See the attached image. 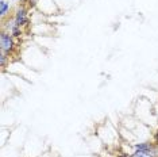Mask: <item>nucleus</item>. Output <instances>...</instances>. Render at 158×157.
<instances>
[{"instance_id": "obj_1", "label": "nucleus", "mask_w": 158, "mask_h": 157, "mask_svg": "<svg viewBox=\"0 0 158 157\" xmlns=\"http://www.w3.org/2000/svg\"><path fill=\"white\" fill-rule=\"evenodd\" d=\"M14 49H15V41H14V37L11 34L3 31L2 35H0V50L7 53L10 56Z\"/></svg>"}, {"instance_id": "obj_2", "label": "nucleus", "mask_w": 158, "mask_h": 157, "mask_svg": "<svg viewBox=\"0 0 158 157\" xmlns=\"http://www.w3.org/2000/svg\"><path fill=\"white\" fill-rule=\"evenodd\" d=\"M14 20H15V24L19 27L22 26H26V24H28V18H27V8L26 7H18L16 12H15V18H14Z\"/></svg>"}, {"instance_id": "obj_3", "label": "nucleus", "mask_w": 158, "mask_h": 157, "mask_svg": "<svg viewBox=\"0 0 158 157\" xmlns=\"http://www.w3.org/2000/svg\"><path fill=\"white\" fill-rule=\"evenodd\" d=\"M154 149H156V146L150 142H142V144L135 145V151H154Z\"/></svg>"}, {"instance_id": "obj_4", "label": "nucleus", "mask_w": 158, "mask_h": 157, "mask_svg": "<svg viewBox=\"0 0 158 157\" xmlns=\"http://www.w3.org/2000/svg\"><path fill=\"white\" fill-rule=\"evenodd\" d=\"M132 157H156L154 151H135Z\"/></svg>"}, {"instance_id": "obj_5", "label": "nucleus", "mask_w": 158, "mask_h": 157, "mask_svg": "<svg viewBox=\"0 0 158 157\" xmlns=\"http://www.w3.org/2000/svg\"><path fill=\"white\" fill-rule=\"evenodd\" d=\"M10 27V31H11V34L12 37H15V38H19L20 35H22V30H20V27L19 26H16L15 24V20H14V22L11 23V26H8Z\"/></svg>"}, {"instance_id": "obj_6", "label": "nucleus", "mask_w": 158, "mask_h": 157, "mask_svg": "<svg viewBox=\"0 0 158 157\" xmlns=\"http://www.w3.org/2000/svg\"><path fill=\"white\" fill-rule=\"evenodd\" d=\"M8 10H10V4L6 0H2V2H0V15L4 18L7 15V12H8Z\"/></svg>"}, {"instance_id": "obj_7", "label": "nucleus", "mask_w": 158, "mask_h": 157, "mask_svg": "<svg viewBox=\"0 0 158 157\" xmlns=\"http://www.w3.org/2000/svg\"><path fill=\"white\" fill-rule=\"evenodd\" d=\"M8 60H10V57H8L7 53H4V52L0 53V65H2V68H6L7 62H8Z\"/></svg>"}, {"instance_id": "obj_8", "label": "nucleus", "mask_w": 158, "mask_h": 157, "mask_svg": "<svg viewBox=\"0 0 158 157\" xmlns=\"http://www.w3.org/2000/svg\"><path fill=\"white\" fill-rule=\"evenodd\" d=\"M26 3H27V7H28V8H33V7L37 6L38 0H26Z\"/></svg>"}, {"instance_id": "obj_9", "label": "nucleus", "mask_w": 158, "mask_h": 157, "mask_svg": "<svg viewBox=\"0 0 158 157\" xmlns=\"http://www.w3.org/2000/svg\"><path fill=\"white\" fill-rule=\"evenodd\" d=\"M119 157H132V155H127V153H120Z\"/></svg>"}, {"instance_id": "obj_10", "label": "nucleus", "mask_w": 158, "mask_h": 157, "mask_svg": "<svg viewBox=\"0 0 158 157\" xmlns=\"http://www.w3.org/2000/svg\"><path fill=\"white\" fill-rule=\"evenodd\" d=\"M154 141H156V142H157V145H158V131H157L156 134H154Z\"/></svg>"}]
</instances>
